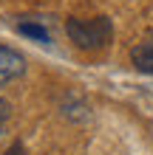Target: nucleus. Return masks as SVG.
<instances>
[{
    "mask_svg": "<svg viewBox=\"0 0 153 155\" xmlns=\"http://www.w3.org/2000/svg\"><path fill=\"white\" fill-rule=\"evenodd\" d=\"M68 37L77 42V48H102L111 42L113 28L108 17H94V20H68Z\"/></svg>",
    "mask_w": 153,
    "mask_h": 155,
    "instance_id": "obj_1",
    "label": "nucleus"
},
{
    "mask_svg": "<svg viewBox=\"0 0 153 155\" xmlns=\"http://www.w3.org/2000/svg\"><path fill=\"white\" fill-rule=\"evenodd\" d=\"M23 71H26V59H23L14 48L0 45V87H3L6 82L23 76Z\"/></svg>",
    "mask_w": 153,
    "mask_h": 155,
    "instance_id": "obj_2",
    "label": "nucleus"
},
{
    "mask_svg": "<svg viewBox=\"0 0 153 155\" xmlns=\"http://www.w3.org/2000/svg\"><path fill=\"white\" fill-rule=\"evenodd\" d=\"M130 59H133V65H136L142 74H153V45H139V48H133Z\"/></svg>",
    "mask_w": 153,
    "mask_h": 155,
    "instance_id": "obj_3",
    "label": "nucleus"
},
{
    "mask_svg": "<svg viewBox=\"0 0 153 155\" xmlns=\"http://www.w3.org/2000/svg\"><path fill=\"white\" fill-rule=\"evenodd\" d=\"M17 31H20L23 37L37 40V42H51L48 31H46V25H40V23H17Z\"/></svg>",
    "mask_w": 153,
    "mask_h": 155,
    "instance_id": "obj_4",
    "label": "nucleus"
},
{
    "mask_svg": "<svg viewBox=\"0 0 153 155\" xmlns=\"http://www.w3.org/2000/svg\"><path fill=\"white\" fill-rule=\"evenodd\" d=\"M6 116H9V102L0 99V118H6Z\"/></svg>",
    "mask_w": 153,
    "mask_h": 155,
    "instance_id": "obj_5",
    "label": "nucleus"
},
{
    "mask_svg": "<svg viewBox=\"0 0 153 155\" xmlns=\"http://www.w3.org/2000/svg\"><path fill=\"white\" fill-rule=\"evenodd\" d=\"M6 155H23V147H20V144H14V147H12V150H9Z\"/></svg>",
    "mask_w": 153,
    "mask_h": 155,
    "instance_id": "obj_6",
    "label": "nucleus"
},
{
    "mask_svg": "<svg viewBox=\"0 0 153 155\" xmlns=\"http://www.w3.org/2000/svg\"><path fill=\"white\" fill-rule=\"evenodd\" d=\"M0 135H3V118H0Z\"/></svg>",
    "mask_w": 153,
    "mask_h": 155,
    "instance_id": "obj_7",
    "label": "nucleus"
}]
</instances>
